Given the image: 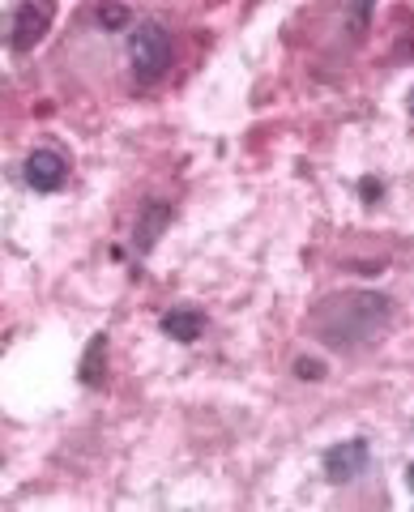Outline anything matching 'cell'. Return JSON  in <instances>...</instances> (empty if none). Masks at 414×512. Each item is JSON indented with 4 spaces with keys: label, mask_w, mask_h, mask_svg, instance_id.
I'll return each instance as SVG.
<instances>
[{
    "label": "cell",
    "mask_w": 414,
    "mask_h": 512,
    "mask_svg": "<svg viewBox=\"0 0 414 512\" xmlns=\"http://www.w3.org/2000/svg\"><path fill=\"white\" fill-rule=\"evenodd\" d=\"M393 316V299L380 291H346L321 299L312 312V333L333 350H359L368 346Z\"/></svg>",
    "instance_id": "cell-1"
},
{
    "label": "cell",
    "mask_w": 414,
    "mask_h": 512,
    "mask_svg": "<svg viewBox=\"0 0 414 512\" xmlns=\"http://www.w3.org/2000/svg\"><path fill=\"white\" fill-rule=\"evenodd\" d=\"M171 56H175V43L163 22H137L129 30V60H133V77L141 86L163 82L171 69Z\"/></svg>",
    "instance_id": "cell-2"
},
{
    "label": "cell",
    "mask_w": 414,
    "mask_h": 512,
    "mask_svg": "<svg viewBox=\"0 0 414 512\" xmlns=\"http://www.w3.org/2000/svg\"><path fill=\"white\" fill-rule=\"evenodd\" d=\"M321 466H325L329 483H338V487L355 483V478H363V470L372 466V448H368V440H342V444L325 448Z\"/></svg>",
    "instance_id": "cell-3"
},
{
    "label": "cell",
    "mask_w": 414,
    "mask_h": 512,
    "mask_svg": "<svg viewBox=\"0 0 414 512\" xmlns=\"http://www.w3.org/2000/svg\"><path fill=\"white\" fill-rule=\"evenodd\" d=\"M47 26H52V5H47V0H22L18 13H13V26H9L13 52H35L39 39L47 35Z\"/></svg>",
    "instance_id": "cell-4"
},
{
    "label": "cell",
    "mask_w": 414,
    "mask_h": 512,
    "mask_svg": "<svg viewBox=\"0 0 414 512\" xmlns=\"http://www.w3.org/2000/svg\"><path fill=\"white\" fill-rule=\"evenodd\" d=\"M22 180H26V188H35V192H60L69 184V158L60 150L43 146L22 163Z\"/></svg>",
    "instance_id": "cell-5"
},
{
    "label": "cell",
    "mask_w": 414,
    "mask_h": 512,
    "mask_svg": "<svg viewBox=\"0 0 414 512\" xmlns=\"http://www.w3.org/2000/svg\"><path fill=\"white\" fill-rule=\"evenodd\" d=\"M171 218L175 210L167 201H150V205H141V214H137V227H133V248L137 252H150L158 244V235H163L171 227Z\"/></svg>",
    "instance_id": "cell-6"
},
{
    "label": "cell",
    "mask_w": 414,
    "mask_h": 512,
    "mask_svg": "<svg viewBox=\"0 0 414 512\" xmlns=\"http://www.w3.org/2000/svg\"><path fill=\"white\" fill-rule=\"evenodd\" d=\"M158 329H163L171 342L193 346L205 333V312L201 308H171V312H163V320H158Z\"/></svg>",
    "instance_id": "cell-7"
},
{
    "label": "cell",
    "mask_w": 414,
    "mask_h": 512,
    "mask_svg": "<svg viewBox=\"0 0 414 512\" xmlns=\"http://www.w3.org/2000/svg\"><path fill=\"white\" fill-rule=\"evenodd\" d=\"M77 376H82L86 389H99L103 376H107V333H94L82 363H77Z\"/></svg>",
    "instance_id": "cell-8"
},
{
    "label": "cell",
    "mask_w": 414,
    "mask_h": 512,
    "mask_svg": "<svg viewBox=\"0 0 414 512\" xmlns=\"http://www.w3.org/2000/svg\"><path fill=\"white\" fill-rule=\"evenodd\" d=\"M295 376L299 380H325V363L321 359H295Z\"/></svg>",
    "instance_id": "cell-9"
},
{
    "label": "cell",
    "mask_w": 414,
    "mask_h": 512,
    "mask_svg": "<svg viewBox=\"0 0 414 512\" xmlns=\"http://www.w3.org/2000/svg\"><path fill=\"white\" fill-rule=\"evenodd\" d=\"M99 22H103V26H107V30H120V26H124V22H129V13H124V9H120V5H111V9H107V5H103V9H99Z\"/></svg>",
    "instance_id": "cell-10"
},
{
    "label": "cell",
    "mask_w": 414,
    "mask_h": 512,
    "mask_svg": "<svg viewBox=\"0 0 414 512\" xmlns=\"http://www.w3.org/2000/svg\"><path fill=\"white\" fill-rule=\"evenodd\" d=\"M372 9H376V0H355V26H368Z\"/></svg>",
    "instance_id": "cell-11"
},
{
    "label": "cell",
    "mask_w": 414,
    "mask_h": 512,
    "mask_svg": "<svg viewBox=\"0 0 414 512\" xmlns=\"http://www.w3.org/2000/svg\"><path fill=\"white\" fill-rule=\"evenodd\" d=\"M359 192H363V201L372 205V201H376V197H380V192H385V188H380L376 180H363V184H359Z\"/></svg>",
    "instance_id": "cell-12"
},
{
    "label": "cell",
    "mask_w": 414,
    "mask_h": 512,
    "mask_svg": "<svg viewBox=\"0 0 414 512\" xmlns=\"http://www.w3.org/2000/svg\"><path fill=\"white\" fill-rule=\"evenodd\" d=\"M406 487L414 491V461H410V466H406Z\"/></svg>",
    "instance_id": "cell-13"
},
{
    "label": "cell",
    "mask_w": 414,
    "mask_h": 512,
    "mask_svg": "<svg viewBox=\"0 0 414 512\" xmlns=\"http://www.w3.org/2000/svg\"><path fill=\"white\" fill-rule=\"evenodd\" d=\"M410 116H414V90H410Z\"/></svg>",
    "instance_id": "cell-14"
}]
</instances>
